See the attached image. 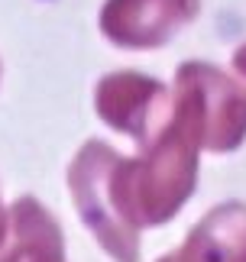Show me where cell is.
Instances as JSON below:
<instances>
[{
	"label": "cell",
	"instance_id": "6da1fadb",
	"mask_svg": "<svg viewBox=\"0 0 246 262\" xmlns=\"http://www.w3.org/2000/svg\"><path fill=\"white\" fill-rule=\"evenodd\" d=\"M201 0H110L104 7V29L123 46H159L194 19Z\"/></svg>",
	"mask_w": 246,
	"mask_h": 262
},
{
	"label": "cell",
	"instance_id": "7a4b0ae2",
	"mask_svg": "<svg viewBox=\"0 0 246 262\" xmlns=\"http://www.w3.org/2000/svg\"><path fill=\"white\" fill-rule=\"evenodd\" d=\"M237 65H240V68H243V72H246V46H243V49H240V52H237Z\"/></svg>",
	"mask_w": 246,
	"mask_h": 262
}]
</instances>
